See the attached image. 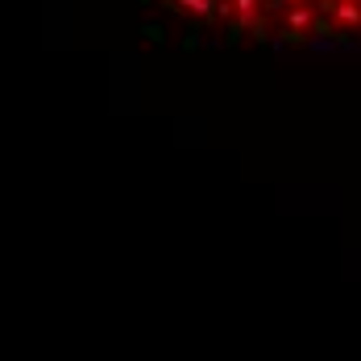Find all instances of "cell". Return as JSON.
<instances>
[{
  "label": "cell",
  "instance_id": "obj_5",
  "mask_svg": "<svg viewBox=\"0 0 361 361\" xmlns=\"http://www.w3.org/2000/svg\"><path fill=\"white\" fill-rule=\"evenodd\" d=\"M295 4H307V0H266V8H295Z\"/></svg>",
  "mask_w": 361,
  "mask_h": 361
},
{
  "label": "cell",
  "instance_id": "obj_3",
  "mask_svg": "<svg viewBox=\"0 0 361 361\" xmlns=\"http://www.w3.org/2000/svg\"><path fill=\"white\" fill-rule=\"evenodd\" d=\"M332 21L345 25V30H361V0H336Z\"/></svg>",
  "mask_w": 361,
  "mask_h": 361
},
{
  "label": "cell",
  "instance_id": "obj_6",
  "mask_svg": "<svg viewBox=\"0 0 361 361\" xmlns=\"http://www.w3.org/2000/svg\"><path fill=\"white\" fill-rule=\"evenodd\" d=\"M142 34L149 37V42H162V37H166V34H162V25H145Z\"/></svg>",
  "mask_w": 361,
  "mask_h": 361
},
{
  "label": "cell",
  "instance_id": "obj_7",
  "mask_svg": "<svg viewBox=\"0 0 361 361\" xmlns=\"http://www.w3.org/2000/svg\"><path fill=\"white\" fill-rule=\"evenodd\" d=\"M312 4H316V0H312Z\"/></svg>",
  "mask_w": 361,
  "mask_h": 361
},
{
  "label": "cell",
  "instance_id": "obj_1",
  "mask_svg": "<svg viewBox=\"0 0 361 361\" xmlns=\"http://www.w3.org/2000/svg\"><path fill=\"white\" fill-rule=\"evenodd\" d=\"M324 54H341V42H336V34H307V42H303V59H324Z\"/></svg>",
  "mask_w": 361,
  "mask_h": 361
},
{
  "label": "cell",
  "instance_id": "obj_4",
  "mask_svg": "<svg viewBox=\"0 0 361 361\" xmlns=\"http://www.w3.org/2000/svg\"><path fill=\"white\" fill-rule=\"evenodd\" d=\"M233 8H237V21L241 25H253L257 21V0H233Z\"/></svg>",
  "mask_w": 361,
  "mask_h": 361
},
{
  "label": "cell",
  "instance_id": "obj_2",
  "mask_svg": "<svg viewBox=\"0 0 361 361\" xmlns=\"http://www.w3.org/2000/svg\"><path fill=\"white\" fill-rule=\"evenodd\" d=\"M316 25V4L307 0V4H295V8H287V30H295V34H307Z\"/></svg>",
  "mask_w": 361,
  "mask_h": 361
}]
</instances>
